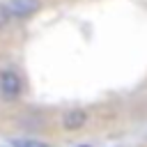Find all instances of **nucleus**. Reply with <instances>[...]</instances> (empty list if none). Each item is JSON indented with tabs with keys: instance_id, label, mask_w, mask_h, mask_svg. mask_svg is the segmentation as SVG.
Masks as SVG:
<instances>
[{
	"instance_id": "nucleus-4",
	"label": "nucleus",
	"mask_w": 147,
	"mask_h": 147,
	"mask_svg": "<svg viewBox=\"0 0 147 147\" xmlns=\"http://www.w3.org/2000/svg\"><path fill=\"white\" fill-rule=\"evenodd\" d=\"M11 147H48V145H46V142H39V140L18 138V140H11Z\"/></svg>"
},
{
	"instance_id": "nucleus-5",
	"label": "nucleus",
	"mask_w": 147,
	"mask_h": 147,
	"mask_svg": "<svg viewBox=\"0 0 147 147\" xmlns=\"http://www.w3.org/2000/svg\"><path fill=\"white\" fill-rule=\"evenodd\" d=\"M9 18H11V16H9V11H7V7H0V28H2V25H5V23H7Z\"/></svg>"
},
{
	"instance_id": "nucleus-2",
	"label": "nucleus",
	"mask_w": 147,
	"mask_h": 147,
	"mask_svg": "<svg viewBox=\"0 0 147 147\" xmlns=\"http://www.w3.org/2000/svg\"><path fill=\"white\" fill-rule=\"evenodd\" d=\"M5 7L11 18H28L39 9V0H7Z\"/></svg>"
},
{
	"instance_id": "nucleus-3",
	"label": "nucleus",
	"mask_w": 147,
	"mask_h": 147,
	"mask_svg": "<svg viewBox=\"0 0 147 147\" xmlns=\"http://www.w3.org/2000/svg\"><path fill=\"white\" fill-rule=\"evenodd\" d=\"M87 124V113L83 108H74V110H67L62 115V129L64 131H78Z\"/></svg>"
},
{
	"instance_id": "nucleus-1",
	"label": "nucleus",
	"mask_w": 147,
	"mask_h": 147,
	"mask_svg": "<svg viewBox=\"0 0 147 147\" xmlns=\"http://www.w3.org/2000/svg\"><path fill=\"white\" fill-rule=\"evenodd\" d=\"M23 94V80L16 71L11 69H5L0 71V96L7 99V101H14Z\"/></svg>"
}]
</instances>
